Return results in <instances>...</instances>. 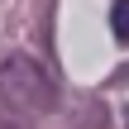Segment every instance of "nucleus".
<instances>
[{
	"mask_svg": "<svg viewBox=\"0 0 129 129\" xmlns=\"http://www.w3.org/2000/svg\"><path fill=\"white\" fill-rule=\"evenodd\" d=\"M0 96H5V105H10L14 115H24V120H38V115H48V110L57 105V86H53L48 67H38V62L24 57V53H10V57L0 62Z\"/></svg>",
	"mask_w": 129,
	"mask_h": 129,
	"instance_id": "1",
	"label": "nucleus"
},
{
	"mask_svg": "<svg viewBox=\"0 0 129 129\" xmlns=\"http://www.w3.org/2000/svg\"><path fill=\"white\" fill-rule=\"evenodd\" d=\"M110 29H115V38L129 48V0H115L110 5Z\"/></svg>",
	"mask_w": 129,
	"mask_h": 129,
	"instance_id": "2",
	"label": "nucleus"
},
{
	"mask_svg": "<svg viewBox=\"0 0 129 129\" xmlns=\"http://www.w3.org/2000/svg\"><path fill=\"white\" fill-rule=\"evenodd\" d=\"M124 124H129V110H124Z\"/></svg>",
	"mask_w": 129,
	"mask_h": 129,
	"instance_id": "3",
	"label": "nucleus"
}]
</instances>
